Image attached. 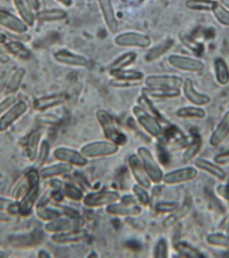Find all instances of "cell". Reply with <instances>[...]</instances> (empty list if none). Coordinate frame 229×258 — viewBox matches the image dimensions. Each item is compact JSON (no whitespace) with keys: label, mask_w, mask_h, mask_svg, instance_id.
<instances>
[{"label":"cell","mask_w":229,"mask_h":258,"mask_svg":"<svg viewBox=\"0 0 229 258\" xmlns=\"http://www.w3.org/2000/svg\"><path fill=\"white\" fill-rule=\"evenodd\" d=\"M35 18L40 22H58L68 18V13L62 9L45 10L39 12Z\"/></svg>","instance_id":"obj_33"},{"label":"cell","mask_w":229,"mask_h":258,"mask_svg":"<svg viewBox=\"0 0 229 258\" xmlns=\"http://www.w3.org/2000/svg\"><path fill=\"white\" fill-rule=\"evenodd\" d=\"M183 83L184 80L176 75H150L145 80V85L150 88L180 89Z\"/></svg>","instance_id":"obj_13"},{"label":"cell","mask_w":229,"mask_h":258,"mask_svg":"<svg viewBox=\"0 0 229 258\" xmlns=\"http://www.w3.org/2000/svg\"><path fill=\"white\" fill-rule=\"evenodd\" d=\"M5 47L8 54H12L19 59L29 60L32 56L30 50L20 41H7Z\"/></svg>","instance_id":"obj_29"},{"label":"cell","mask_w":229,"mask_h":258,"mask_svg":"<svg viewBox=\"0 0 229 258\" xmlns=\"http://www.w3.org/2000/svg\"><path fill=\"white\" fill-rule=\"evenodd\" d=\"M13 209H17L18 211V203L15 200L0 197V212H6V213L12 214Z\"/></svg>","instance_id":"obj_49"},{"label":"cell","mask_w":229,"mask_h":258,"mask_svg":"<svg viewBox=\"0 0 229 258\" xmlns=\"http://www.w3.org/2000/svg\"><path fill=\"white\" fill-rule=\"evenodd\" d=\"M67 96L63 93L48 95L44 97H38L33 101V108L36 111H44L53 107L62 105L65 103Z\"/></svg>","instance_id":"obj_20"},{"label":"cell","mask_w":229,"mask_h":258,"mask_svg":"<svg viewBox=\"0 0 229 258\" xmlns=\"http://www.w3.org/2000/svg\"><path fill=\"white\" fill-rule=\"evenodd\" d=\"M191 204L188 203H185L183 205L180 206L176 210L171 212L168 214L166 217L164 218L162 221V226L164 229L170 228L178 223H180L181 220L188 216L191 212Z\"/></svg>","instance_id":"obj_24"},{"label":"cell","mask_w":229,"mask_h":258,"mask_svg":"<svg viewBox=\"0 0 229 258\" xmlns=\"http://www.w3.org/2000/svg\"><path fill=\"white\" fill-rule=\"evenodd\" d=\"M53 155L58 161L68 163L78 167H84L88 164V159L82 153L68 147H57L53 151Z\"/></svg>","instance_id":"obj_10"},{"label":"cell","mask_w":229,"mask_h":258,"mask_svg":"<svg viewBox=\"0 0 229 258\" xmlns=\"http://www.w3.org/2000/svg\"><path fill=\"white\" fill-rule=\"evenodd\" d=\"M7 42V36L0 31V44H6Z\"/></svg>","instance_id":"obj_59"},{"label":"cell","mask_w":229,"mask_h":258,"mask_svg":"<svg viewBox=\"0 0 229 258\" xmlns=\"http://www.w3.org/2000/svg\"><path fill=\"white\" fill-rule=\"evenodd\" d=\"M114 41L116 45L124 47L147 48L152 44V40L148 35L133 31L119 34L115 37Z\"/></svg>","instance_id":"obj_7"},{"label":"cell","mask_w":229,"mask_h":258,"mask_svg":"<svg viewBox=\"0 0 229 258\" xmlns=\"http://www.w3.org/2000/svg\"><path fill=\"white\" fill-rule=\"evenodd\" d=\"M98 5L107 29L111 34H116L119 29V23L111 0H98Z\"/></svg>","instance_id":"obj_18"},{"label":"cell","mask_w":229,"mask_h":258,"mask_svg":"<svg viewBox=\"0 0 229 258\" xmlns=\"http://www.w3.org/2000/svg\"><path fill=\"white\" fill-rule=\"evenodd\" d=\"M11 60L8 54H0V64H6Z\"/></svg>","instance_id":"obj_58"},{"label":"cell","mask_w":229,"mask_h":258,"mask_svg":"<svg viewBox=\"0 0 229 258\" xmlns=\"http://www.w3.org/2000/svg\"><path fill=\"white\" fill-rule=\"evenodd\" d=\"M137 153L152 183H160L163 181L164 173L159 164L154 159L153 153H151L148 148L144 147H139Z\"/></svg>","instance_id":"obj_5"},{"label":"cell","mask_w":229,"mask_h":258,"mask_svg":"<svg viewBox=\"0 0 229 258\" xmlns=\"http://www.w3.org/2000/svg\"><path fill=\"white\" fill-rule=\"evenodd\" d=\"M215 0H186L185 7L191 11L211 12Z\"/></svg>","instance_id":"obj_40"},{"label":"cell","mask_w":229,"mask_h":258,"mask_svg":"<svg viewBox=\"0 0 229 258\" xmlns=\"http://www.w3.org/2000/svg\"><path fill=\"white\" fill-rule=\"evenodd\" d=\"M145 1H146V0H135V2L138 4L143 3V2H145Z\"/></svg>","instance_id":"obj_63"},{"label":"cell","mask_w":229,"mask_h":258,"mask_svg":"<svg viewBox=\"0 0 229 258\" xmlns=\"http://www.w3.org/2000/svg\"><path fill=\"white\" fill-rule=\"evenodd\" d=\"M25 177L28 181V188L24 197L18 202V213L23 216L30 215L38 202L41 181L39 172L35 170L28 171Z\"/></svg>","instance_id":"obj_1"},{"label":"cell","mask_w":229,"mask_h":258,"mask_svg":"<svg viewBox=\"0 0 229 258\" xmlns=\"http://www.w3.org/2000/svg\"><path fill=\"white\" fill-rule=\"evenodd\" d=\"M26 70L24 68H18L15 71V73L12 74L11 80H9L8 85L6 86V92H5L6 96H12L18 92L24 77L26 75Z\"/></svg>","instance_id":"obj_32"},{"label":"cell","mask_w":229,"mask_h":258,"mask_svg":"<svg viewBox=\"0 0 229 258\" xmlns=\"http://www.w3.org/2000/svg\"><path fill=\"white\" fill-rule=\"evenodd\" d=\"M195 166L200 170L205 171L207 173L210 174L212 176L216 177L219 180L223 181L226 177V173L225 170L220 167L217 164H214L212 162L208 161L206 159H197L195 161Z\"/></svg>","instance_id":"obj_27"},{"label":"cell","mask_w":229,"mask_h":258,"mask_svg":"<svg viewBox=\"0 0 229 258\" xmlns=\"http://www.w3.org/2000/svg\"><path fill=\"white\" fill-rule=\"evenodd\" d=\"M28 105L24 101H19L12 106L5 114L0 116V133L5 132L15 123L28 111Z\"/></svg>","instance_id":"obj_11"},{"label":"cell","mask_w":229,"mask_h":258,"mask_svg":"<svg viewBox=\"0 0 229 258\" xmlns=\"http://www.w3.org/2000/svg\"><path fill=\"white\" fill-rule=\"evenodd\" d=\"M142 95L147 97H153L157 99H170L177 98L181 95L180 89L176 88H150L143 89Z\"/></svg>","instance_id":"obj_28"},{"label":"cell","mask_w":229,"mask_h":258,"mask_svg":"<svg viewBox=\"0 0 229 258\" xmlns=\"http://www.w3.org/2000/svg\"><path fill=\"white\" fill-rule=\"evenodd\" d=\"M173 45H174V41L170 39L163 41L161 44L158 45L155 47H153V49L149 50L148 53L146 54L145 59L147 61L151 62L159 59V57H161L163 54L167 52L168 50L170 49V47H173Z\"/></svg>","instance_id":"obj_35"},{"label":"cell","mask_w":229,"mask_h":258,"mask_svg":"<svg viewBox=\"0 0 229 258\" xmlns=\"http://www.w3.org/2000/svg\"><path fill=\"white\" fill-rule=\"evenodd\" d=\"M55 1L65 7H71L74 5V0H55Z\"/></svg>","instance_id":"obj_57"},{"label":"cell","mask_w":229,"mask_h":258,"mask_svg":"<svg viewBox=\"0 0 229 258\" xmlns=\"http://www.w3.org/2000/svg\"><path fill=\"white\" fill-rule=\"evenodd\" d=\"M214 73L218 84L226 86L229 84V67L225 59L216 58L214 59Z\"/></svg>","instance_id":"obj_30"},{"label":"cell","mask_w":229,"mask_h":258,"mask_svg":"<svg viewBox=\"0 0 229 258\" xmlns=\"http://www.w3.org/2000/svg\"><path fill=\"white\" fill-rule=\"evenodd\" d=\"M176 249L180 255L185 257L200 258L203 257V255L197 250V249L189 245L187 243H180L176 245Z\"/></svg>","instance_id":"obj_44"},{"label":"cell","mask_w":229,"mask_h":258,"mask_svg":"<svg viewBox=\"0 0 229 258\" xmlns=\"http://www.w3.org/2000/svg\"><path fill=\"white\" fill-rule=\"evenodd\" d=\"M214 163L219 164V165H226L229 164V150L224 153H219L216 156H214Z\"/></svg>","instance_id":"obj_53"},{"label":"cell","mask_w":229,"mask_h":258,"mask_svg":"<svg viewBox=\"0 0 229 258\" xmlns=\"http://www.w3.org/2000/svg\"><path fill=\"white\" fill-rule=\"evenodd\" d=\"M30 6H32L34 11H38L41 8V3L40 0H28Z\"/></svg>","instance_id":"obj_56"},{"label":"cell","mask_w":229,"mask_h":258,"mask_svg":"<svg viewBox=\"0 0 229 258\" xmlns=\"http://www.w3.org/2000/svg\"><path fill=\"white\" fill-rule=\"evenodd\" d=\"M53 59L60 64L76 67V68H85L89 64L88 59L85 56L74 53L67 49H61L53 53Z\"/></svg>","instance_id":"obj_16"},{"label":"cell","mask_w":229,"mask_h":258,"mask_svg":"<svg viewBox=\"0 0 229 258\" xmlns=\"http://www.w3.org/2000/svg\"><path fill=\"white\" fill-rule=\"evenodd\" d=\"M122 202L121 203H124V204H127V205H132L135 204V201L134 198L130 196H126V197H123V199L121 200Z\"/></svg>","instance_id":"obj_55"},{"label":"cell","mask_w":229,"mask_h":258,"mask_svg":"<svg viewBox=\"0 0 229 258\" xmlns=\"http://www.w3.org/2000/svg\"><path fill=\"white\" fill-rule=\"evenodd\" d=\"M168 63L178 70L188 73H201L205 68V64L202 60L179 54L169 56Z\"/></svg>","instance_id":"obj_9"},{"label":"cell","mask_w":229,"mask_h":258,"mask_svg":"<svg viewBox=\"0 0 229 258\" xmlns=\"http://www.w3.org/2000/svg\"><path fill=\"white\" fill-rule=\"evenodd\" d=\"M0 27L19 35L29 30V26L21 18L3 10H0Z\"/></svg>","instance_id":"obj_14"},{"label":"cell","mask_w":229,"mask_h":258,"mask_svg":"<svg viewBox=\"0 0 229 258\" xmlns=\"http://www.w3.org/2000/svg\"><path fill=\"white\" fill-rule=\"evenodd\" d=\"M106 212L110 215L121 216V217H137L142 213L141 206L127 205L124 203H114L106 207Z\"/></svg>","instance_id":"obj_19"},{"label":"cell","mask_w":229,"mask_h":258,"mask_svg":"<svg viewBox=\"0 0 229 258\" xmlns=\"http://www.w3.org/2000/svg\"><path fill=\"white\" fill-rule=\"evenodd\" d=\"M109 74L113 77V79L135 82H141L144 79V74L140 71L128 70L125 68L118 70H109Z\"/></svg>","instance_id":"obj_31"},{"label":"cell","mask_w":229,"mask_h":258,"mask_svg":"<svg viewBox=\"0 0 229 258\" xmlns=\"http://www.w3.org/2000/svg\"><path fill=\"white\" fill-rule=\"evenodd\" d=\"M41 135L39 131L35 130L30 133L28 136L25 146L26 157L30 162H35L38 155L40 145H41Z\"/></svg>","instance_id":"obj_26"},{"label":"cell","mask_w":229,"mask_h":258,"mask_svg":"<svg viewBox=\"0 0 229 258\" xmlns=\"http://www.w3.org/2000/svg\"><path fill=\"white\" fill-rule=\"evenodd\" d=\"M96 116L106 140L114 142L119 147L126 144L128 141L127 135L118 128L114 118L109 112L104 109H98L96 112Z\"/></svg>","instance_id":"obj_2"},{"label":"cell","mask_w":229,"mask_h":258,"mask_svg":"<svg viewBox=\"0 0 229 258\" xmlns=\"http://www.w3.org/2000/svg\"><path fill=\"white\" fill-rule=\"evenodd\" d=\"M36 215L39 219L44 220V221H51V220H55L57 218L61 217L62 214L59 211H56L54 209L47 208L45 207H39L36 208Z\"/></svg>","instance_id":"obj_42"},{"label":"cell","mask_w":229,"mask_h":258,"mask_svg":"<svg viewBox=\"0 0 229 258\" xmlns=\"http://www.w3.org/2000/svg\"><path fill=\"white\" fill-rule=\"evenodd\" d=\"M229 135V110L224 114L216 128L212 133L209 138V144L213 147H217L223 143Z\"/></svg>","instance_id":"obj_21"},{"label":"cell","mask_w":229,"mask_h":258,"mask_svg":"<svg viewBox=\"0 0 229 258\" xmlns=\"http://www.w3.org/2000/svg\"><path fill=\"white\" fill-rule=\"evenodd\" d=\"M133 114L135 115L139 125L144 129L145 131L154 138L161 137L164 130L161 125L153 115L147 111L142 106L135 105L133 107Z\"/></svg>","instance_id":"obj_3"},{"label":"cell","mask_w":229,"mask_h":258,"mask_svg":"<svg viewBox=\"0 0 229 258\" xmlns=\"http://www.w3.org/2000/svg\"><path fill=\"white\" fill-rule=\"evenodd\" d=\"M216 193L222 199L229 202V184L218 185L217 188H216Z\"/></svg>","instance_id":"obj_54"},{"label":"cell","mask_w":229,"mask_h":258,"mask_svg":"<svg viewBox=\"0 0 229 258\" xmlns=\"http://www.w3.org/2000/svg\"><path fill=\"white\" fill-rule=\"evenodd\" d=\"M17 103V98L14 95L7 96L3 101L0 102V116L5 114L8 109Z\"/></svg>","instance_id":"obj_52"},{"label":"cell","mask_w":229,"mask_h":258,"mask_svg":"<svg viewBox=\"0 0 229 258\" xmlns=\"http://www.w3.org/2000/svg\"><path fill=\"white\" fill-rule=\"evenodd\" d=\"M74 170V165L60 162L57 164H51L49 166L41 168L39 175L41 179H50L56 176H65L70 174Z\"/></svg>","instance_id":"obj_23"},{"label":"cell","mask_w":229,"mask_h":258,"mask_svg":"<svg viewBox=\"0 0 229 258\" xmlns=\"http://www.w3.org/2000/svg\"><path fill=\"white\" fill-rule=\"evenodd\" d=\"M37 120L45 125H58L61 123V119L54 114H44L39 115Z\"/></svg>","instance_id":"obj_51"},{"label":"cell","mask_w":229,"mask_h":258,"mask_svg":"<svg viewBox=\"0 0 229 258\" xmlns=\"http://www.w3.org/2000/svg\"><path fill=\"white\" fill-rule=\"evenodd\" d=\"M0 54H8L6 47H5V44H0Z\"/></svg>","instance_id":"obj_62"},{"label":"cell","mask_w":229,"mask_h":258,"mask_svg":"<svg viewBox=\"0 0 229 258\" xmlns=\"http://www.w3.org/2000/svg\"><path fill=\"white\" fill-rule=\"evenodd\" d=\"M140 82H135V81H128V80H117V79H112L109 80V86L113 88H130V87H135L140 85Z\"/></svg>","instance_id":"obj_50"},{"label":"cell","mask_w":229,"mask_h":258,"mask_svg":"<svg viewBox=\"0 0 229 258\" xmlns=\"http://www.w3.org/2000/svg\"><path fill=\"white\" fill-rule=\"evenodd\" d=\"M202 147H203V141L199 137L193 139V141H191V144L189 145V147L186 148L184 153L183 163L186 164L192 161L200 153Z\"/></svg>","instance_id":"obj_36"},{"label":"cell","mask_w":229,"mask_h":258,"mask_svg":"<svg viewBox=\"0 0 229 258\" xmlns=\"http://www.w3.org/2000/svg\"><path fill=\"white\" fill-rule=\"evenodd\" d=\"M39 256H40V257H50L49 254H48L47 251H45V250H41V251L39 252Z\"/></svg>","instance_id":"obj_61"},{"label":"cell","mask_w":229,"mask_h":258,"mask_svg":"<svg viewBox=\"0 0 229 258\" xmlns=\"http://www.w3.org/2000/svg\"><path fill=\"white\" fill-rule=\"evenodd\" d=\"M176 114L178 117L183 119H204L207 113L199 106H188L178 109Z\"/></svg>","instance_id":"obj_34"},{"label":"cell","mask_w":229,"mask_h":258,"mask_svg":"<svg viewBox=\"0 0 229 258\" xmlns=\"http://www.w3.org/2000/svg\"><path fill=\"white\" fill-rule=\"evenodd\" d=\"M86 237V232L82 229H74L66 232L53 233L51 239L53 243L58 244H67V243H80Z\"/></svg>","instance_id":"obj_22"},{"label":"cell","mask_w":229,"mask_h":258,"mask_svg":"<svg viewBox=\"0 0 229 258\" xmlns=\"http://www.w3.org/2000/svg\"><path fill=\"white\" fill-rule=\"evenodd\" d=\"M129 166L133 176L137 182V184L141 185L142 187L148 189L152 186V182L147 176L144 166L141 163V159L139 158L138 155L132 154L130 156L129 158Z\"/></svg>","instance_id":"obj_15"},{"label":"cell","mask_w":229,"mask_h":258,"mask_svg":"<svg viewBox=\"0 0 229 258\" xmlns=\"http://www.w3.org/2000/svg\"><path fill=\"white\" fill-rule=\"evenodd\" d=\"M133 192L141 206H144V207L149 206L150 197L149 194L147 193V188L142 187L141 185L136 184L133 187Z\"/></svg>","instance_id":"obj_45"},{"label":"cell","mask_w":229,"mask_h":258,"mask_svg":"<svg viewBox=\"0 0 229 258\" xmlns=\"http://www.w3.org/2000/svg\"><path fill=\"white\" fill-rule=\"evenodd\" d=\"M183 93L189 102L193 103L195 106H204L211 102V97L209 95L200 93L195 88L193 81L190 79H186L182 85Z\"/></svg>","instance_id":"obj_17"},{"label":"cell","mask_w":229,"mask_h":258,"mask_svg":"<svg viewBox=\"0 0 229 258\" xmlns=\"http://www.w3.org/2000/svg\"><path fill=\"white\" fill-rule=\"evenodd\" d=\"M121 1H122V2H123V3H129V2H130V1H131V0H121Z\"/></svg>","instance_id":"obj_64"},{"label":"cell","mask_w":229,"mask_h":258,"mask_svg":"<svg viewBox=\"0 0 229 258\" xmlns=\"http://www.w3.org/2000/svg\"><path fill=\"white\" fill-rule=\"evenodd\" d=\"M198 175L197 168L188 167L180 168L178 170H171L168 173L164 174L163 181L164 184L178 185L184 182H191L194 180Z\"/></svg>","instance_id":"obj_12"},{"label":"cell","mask_w":229,"mask_h":258,"mask_svg":"<svg viewBox=\"0 0 229 258\" xmlns=\"http://www.w3.org/2000/svg\"><path fill=\"white\" fill-rule=\"evenodd\" d=\"M63 194L66 197H68V199L76 201V202L82 201L83 198L85 197L82 190L72 183H67L64 185Z\"/></svg>","instance_id":"obj_43"},{"label":"cell","mask_w":229,"mask_h":258,"mask_svg":"<svg viewBox=\"0 0 229 258\" xmlns=\"http://www.w3.org/2000/svg\"><path fill=\"white\" fill-rule=\"evenodd\" d=\"M120 199V194L118 191L103 190L87 194L82 201L84 205L87 208H101L118 203Z\"/></svg>","instance_id":"obj_6"},{"label":"cell","mask_w":229,"mask_h":258,"mask_svg":"<svg viewBox=\"0 0 229 258\" xmlns=\"http://www.w3.org/2000/svg\"><path fill=\"white\" fill-rule=\"evenodd\" d=\"M49 143L47 141H42L40 145L37 159L35 160L37 166H41L47 162L49 156Z\"/></svg>","instance_id":"obj_47"},{"label":"cell","mask_w":229,"mask_h":258,"mask_svg":"<svg viewBox=\"0 0 229 258\" xmlns=\"http://www.w3.org/2000/svg\"><path fill=\"white\" fill-rule=\"evenodd\" d=\"M212 12L214 18L221 25L229 27V10L224 7L221 4L219 3L217 0L214 1V6L212 8Z\"/></svg>","instance_id":"obj_38"},{"label":"cell","mask_w":229,"mask_h":258,"mask_svg":"<svg viewBox=\"0 0 229 258\" xmlns=\"http://www.w3.org/2000/svg\"><path fill=\"white\" fill-rule=\"evenodd\" d=\"M136 58H137V54L135 52H128L124 53L110 64L109 70H118V69L128 68L135 61Z\"/></svg>","instance_id":"obj_37"},{"label":"cell","mask_w":229,"mask_h":258,"mask_svg":"<svg viewBox=\"0 0 229 258\" xmlns=\"http://www.w3.org/2000/svg\"><path fill=\"white\" fill-rule=\"evenodd\" d=\"M206 241L211 246L229 249V235L210 233L206 237Z\"/></svg>","instance_id":"obj_39"},{"label":"cell","mask_w":229,"mask_h":258,"mask_svg":"<svg viewBox=\"0 0 229 258\" xmlns=\"http://www.w3.org/2000/svg\"><path fill=\"white\" fill-rule=\"evenodd\" d=\"M119 146L112 141H99L91 142L81 147L80 153L87 159H97L114 155L118 153Z\"/></svg>","instance_id":"obj_4"},{"label":"cell","mask_w":229,"mask_h":258,"mask_svg":"<svg viewBox=\"0 0 229 258\" xmlns=\"http://www.w3.org/2000/svg\"><path fill=\"white\" fill-rule=\"evenodd\" d=\"M219 3L221 4L226 9L229 10V0H217Z\"/></svg>","instance_id":"obj_60"},{"label":"cell","mask_w":229,"mask_h":258,"mask_svg":"<svg viewBox=\"0 0 229 258\" xmlns=\"http://www.w3.org/2000/svg\"><path fill=\"white\" fill-rule=\"evenodd\" d=\"M180 206V203L177 202H159L156 204L154 209L158 214H170Z\"/></svg>","instance_id":"obj_46"},{"label":"cell","mask_w":229,"mask_h":258,"mask_svg":"<svg viewBox=\"0 0 229 258\" xmlns=\"http://www.w3.org/2000/svg\"><path fill=\"white\" fill-rule=\"evenodd\" d=\"M153 257H168V243L164 238H160L153 249Z\"/></svg>","instance_id":"obj_48"},{"label":"cell","mask_w":229,"mask_h":258,"mask_svg":"<svg viewBox=\"0 0 229 258\" xmlns=\"http://www.w3.org/2000/svg\"><path fill=\"white\" fill-rule=\"evenodd\" d=\"M16 10L20 16L21 19L29 27L35 25V14H34V10L30 6L28 0H12Z\"/></svg>","instance_id":"obj_25"},{"label":"cell","mask_w":229,"mask_h":258,"mask_svg":"<svg viewBox=\"0 0 229 258\" xmlns=\"http://www.w3.org/2000/svg\"><path fill=\"white\" fill-rule=\"evenodd\" d=\"M180 40L185 47H188L189 49L192 51L193 53L199 54L203 52V45L197 42L191 35L185 32H181L180 34Z\"/></svg>","instance_id":"obj_41"},{"label":"cell","mask_w":229,"mask_h":258,"mask_svg":"<svg viewBox=\"0 0 229 258\" xmlns=\"http://www.w3.org/2000/svg\"><path fill=\"white\" fill-rule=\"evenodd\" d=\"M85 225V220L81 217H59L48 221L45 225V231L48 233H58L74 229H80Z\"/></svg>","instance_id":"obj_8"}]
</instances>
